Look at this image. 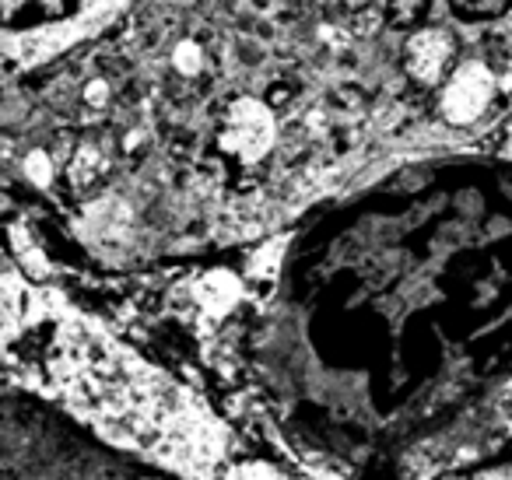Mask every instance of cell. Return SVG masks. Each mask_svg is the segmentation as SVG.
I'll return each instance as SVG.
<instances>
[{"mask_svg":"<svg viewBox=\"0 0 512 480\" xmlns=\"http://www.w3.org/2000/svg\"><path fill=\"white\" fill-rule=\"evenodd\" d=\"M134 0H4L8 67L39 71L113 29Z\"/></svg>","mask_w":512,"mask_h":480,"instance_id":"obj_2","label":"cell"},{"mask_svg":"<svg viewBox=\"0 0 512 480\" xmlns=\"http://www.w3.org/2000/svg\"><path fill=\"white\" fill-rule=\"evenodd\" d=\"M397 4H407L414 11H428L432 4H442L446 15L463 25H491L512 11V0H397Z\"/></svg>","mask_w":512,"mask_h":480,"instance_id":"obj_3","label":"cell"},{"mask_svg":"<svg viewBox=\"0 0 512 480\" xmlns=\"http://www.w3.org/2000/svg\"><path fill=\"white\" fill-rule=\"evenodd\" d=\"M264 414L316 459L428 480L512 407V162L414 158L292 232L249 312Z\"/></svg>","mask_w":512,"mask_h":480,"instance_id":"obj_1","label":"cell"}]
</instances>
